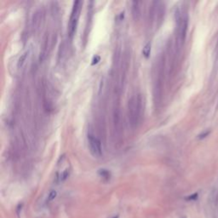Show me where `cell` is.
Returning a JSON list of instances; mask_svg holds the SVG:
<instances>
[{"label":"cell","mask_w":218,"mask_h":218,"mask_svg":"<svg viewBox=\"0 0 218 218\" xmlns=\"http://www.w3.org/2000/svg\"><path fill=\"white\" fill-rule=\"evenodd\" d=\"M128 117L129 124L132 129L137 128L138 124L141 123L138 117L137 109V96H132L128 102Z\"/></svg>","instance_id":"6da1fadb"},{"label":"cell","mask_w":218,"mask_h":218,"mask_svg":"<svg viewBox=\"0 0 218 218\" xmlns=\"http://www.w3.org/2000/svg\"><path fill=\"white\" fill-rule=\"evenodd\" d=\"M81 6H82V2L80 1H76L73 4V9L71 12L70 16V20H69V26H68V32H69V36L72 39L76 32V28L78 26L79 22V18L80 16Z\"/></svg>","instance_id":"7a4b0ae2"},{"label":"cell","mask_w":218,"mask_h":218,"mask_svg":"<svg viewBox=\"0 0 218 218\" xmlns=\"http://www.w3.org/2000/svg\"><path fill=\"white\" fill-rule=\"evenodd\" d=\"M88 142H89V151L91 154L96 158L101 157L102 154V148H101V143L100 140L96 137H94L93 135H89Z\"/></svg>","instance_id":"3957f363"},{"label":"cell","mask_w":218,"mask_h":218,"mask_svg":"<svg viewBox=\"0 0 218 218\" xmlns=\"http://www.w3.org/2000/svg\"><path fill=\"white\" fill-rule=\"evenodd\" d=\"M41 12L40 11H37L34 16H33V19H32V26L35 29L39 28V25H40V21H41V16L42 15H40Z\"/></svg>","instance_id":"277c9868"},{"label":"cell","mask_w":218,"mask_h":218,"mask_svg":"<svg viewBox=\"0 0 218 218\" xmlns=\"http://www.w3.org/2000/svg\"><path fill=\"white\" fill-rule=\"evenodd\" d=\"M26 56H27V52H26L24 53L20 57V59H19V61H18V63H17V66H18V67H21V66H22V65L24 64L25 61H26Z\"/></svg>","instance_id":"5b68a950"},{"label":"cell","mask_w":218,"mask_h":218,"mask_svg":"<svg viewBox=\"0 0 218 218\" xmlns=\"http://www.w3.org/2000/svg\"><path fill=\"white\" fill-rule=\"evenodd\" d=\"M150 51H151V45H150V44H147L145 47L143 48V50H142V53H143L144 56L145 57L149 56V55H150Z\"/></svg>","instance_id":"8992f818"},{"label":"cell","mask_w":218,"mask_h":218,"mask_svg":"<svg viewBox=\"0 0 218 218\" xmlns=\"http://www.w3.org/2000/svg\"><path fill=\"white\" fill-rule=\"evenodd\" d=\"M56 195H57L56 191H55V190H52V191H50V192H49V195H48V199H47V201H48V202H51L52 200H54V199H56Z\"/></svg>","instance_id":"52a82bcc"},{"label":"cell","mask_w":218,"mask_h":218,"mask_svg":"<svg viewBox=\"0 0 218 218\" xmlns=\"http://www.w3.org/2000/svg\"><path fill=\"white\" fill-rule=\"evenodd\" d=\"M99 173H100V175H101V177H102L103 178H106V179H108L109 177H110V173L107 171L106 170H101L99 171Z\"/></svg>","instance_id":"ba28073f"},{"label":"cell","mask_w":218,"mask_h":218,"mask_svg":"<svg viewBox=\"0 0 218 218\" xmlns=\"http://www.w3.org/2000/svg\"><path fill=\"white\" fill-rule=\"evenodd\" d=\"M210 134V130H205V131L202 132L201 134H199V137H198V138H199V139H204V138L207 137Z\"/></svg>","instance_id":"9c48e42d"},{"label":"cell","mask_w":218,"mask_h":218,"mask_svg":"<svg viewBox=\"0 0 218 218\" xmlns=\"http://www.w3.org/2000/svg\"><path fill=\"white\" fill-rule=\"evenodd\" d=\"M68 175H69V171H68V170H66L64 172L61 174V181H62V182L65 181L66 178L68 177Z\"/></svg>","instance_id":"30bf717a"},{"label":"cell","mask_w":218,"mask_h":218,"mask_svg":"<svg viewBox=\"0 0 218 218\" xmlns=\"http://www.w3.org/2000/svg\"><path fill=\"white\" fill-rule=\"evenodd\" d=\"M197 198H198V194H192V195H190V196H188V197H187L186 199L187 200H191V201H193V200H195V199H197Z\"/></svg>","instance_id":"8fae6325"},{"label":"cell","mask_w":218,"mask_h":218,"mask_svg":"<svg viewBox=\"0 0 218 218\" xmlns=\"http://www.w3.org/2000/svg\"><path fill=\"white\" fill-rule=\"evenodd\" d=\"M100 59H101V58H100L99 56H96L93 58V60H92V65L98 63V62H99V61H100Z\"/></svg>","instance_id":"7c38bea8"},{"label":"cell","mask_w":218,"mask_h":218,"mask_svg":"<svg viewBox=\"0 0 218 218\" xmlns=\"http://www.w3.org/2000/svg\"><path fill=\"white\" fill-rule=\"evenodd\" d=\"M119 216H115V217H112V218H119Z\"/></svg>","instance_id":"4fadbf2b"}]
</instances>
